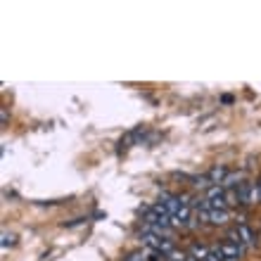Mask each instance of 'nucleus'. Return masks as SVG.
<instances>
[{
	"mask_svg": "<svg viewBox=\"0 0 261 261\" xmlns=\"http://www.w3.org/2000/svg\"><path fill=\"white\" fill-rule=\"evenodd\" d=\"M261 202V176L256 178V183L252 186V204H259Z\"/></svg>",
	"mask_w": 261,
	"mask_h": 261,
	"instance_id": "6e6552de",
	"label": "nucleus"
},
{
	"mask_svg": "<svg viewBox=\"0 0 261 261\" xmlns=\"http://www.w3.org/2000/svg\"><path fill=\"white\" fill-rule=\"evenodd\" d=\"M204 261H223V252H221V247H212V249H209V254H206Z\"/></svg>",
	"mask_w": 261,
	"mask_h": 261,
	"instance_id": "1a4fd4ad",
	"label": "nucleus"
},
{
	"mask_svg": "<svg viewBox=\"0 0 261 261\" xmlns=\"http://www.w3.org/2000/svg\"><path fill=\"white\" fill-rule=\"evenodd\" d=\"M219 247H221V252H223V261H240L242 254L247 252V249L242 247V245H238V242H230V240L221 242Z\"/></svg>",
	"mask_w": 261,
	"mask_h": 261,
	"instance_id": "f257e3e1",
	"label": "nucleus"
},
{
	"mask_svg": "<svg viewBox=\"0 0 261 261\" xmlns=\"http://www.w3.org/2000/svg\"><path fill=\"white\" fill-rule=\"evenodd\" d=\"M252 186H254V183H249V180H242L240 186L235 188V195H238V204H242V206H249V204H252Z\"/></svg>",
	"mask_w": 261,
	"mask_h": 261,
	"instance_id": "7ed1b4c3",
	"label": "nucleus"
},
{
	"mask_svg": "<svg viewBox=\"0 0 261 261\" xmlns=\"http://www.w3.org/2000/svg\"><path fill=\"white\" fill-rule=\"evenodd\" d=\"M10 245H14V235L3 233V247H10Z\"/></svg>",
	"mask_w": 261,
	"mask_h": 261,
	"instance_id": "9d476101",
	"label": "nucleus"
},
{
	"mask_svg": "<svg viewBox=\"0 0 261 261\" xmlns=\"http://www.w3.org/2000/svg\"><path fill=\"white\" fill-rule=\"evenodd\" d=\"M235 230H238V240H240V245L245 249L256 247V233L247 226V223H238V226H235Z\"/></svg>",
	"mask_w": 261,
	"mask_h": 261,
	"instance_id": "f03ea898",
	"label": "nucleus"
},
{
	"mask_svg": "<svg viewBox=\"0 0 261 261\" xmlns=\"http://www.w3.org/2000/svg\"><path fill=\"white\" fill-rule=\"evenodd\" d=\"M206 176H209V180H212L214 186H221V183L228 178V166H214Z\"/></svg>",
	"mask_w": 261,
	"mask_h": 261,
	"instance_id": "39448f33",
	"label": "nucleus"
},
{
	"mask_svg": "<svg viewBox=\"0 0 261 261\" xmlns=\"http://www.w3.org/2000/svg\"><path fill=\"white\" fill-rule=\"evenodd\" d=\"M209 249L212 247H204V245H199V242H193V245H190V254H193L197 261H204L206 254H209Z\"/></svg>",
	"mask_w": 261,
	"mask_h": 261,
	"instance_id": "423d86ee",
	"label": "nucleus"
},
{
	"mask_svg": "<svg viewBox=\"0 0 261 261\" xmlns=\"http://www.w3.org/2000/svg\"><path fill=\"white\" fill-rule=\"evenodd\" d=\"M166 261H171V259H166Z\"/></svg>",
	"mask_w": 261,
	"mask_h": 261,
	"instance_id": "9b49d317",
	"label": "nucleus"
},
{
	"mask_svg": "<svg viewBox=\"0 0 261 261\" xmlns=\"http://www.w3.org/2000/svg\"><path fill=\"white\" fill-rule=\"evenodd\" d=\"M209 223H214V226H221V223H226L228 221V209H209L206 214H202Z\"/></svg>",
	"mask_w": 261,
	"mask_h": 261,
	"instance_id": "20e7f679",
	"label": "nucleus"
},
{
	"mask_svg": "<svg viewBox=\"0 0 261 261\" xmlns=\"http://www.w3.org/2000/svg\"><path fill=\"white\" fill-rule=\"evenodd\" d=\"M147 254H150V252H143V249H138V252H130V254H126L124 261H147Z\"/></svg>",
	"mask_w": 261,
	"mask_h": 261,
	"instance_id": "0eeeda50",
	"label": "nucleus"
}]
</instances>
